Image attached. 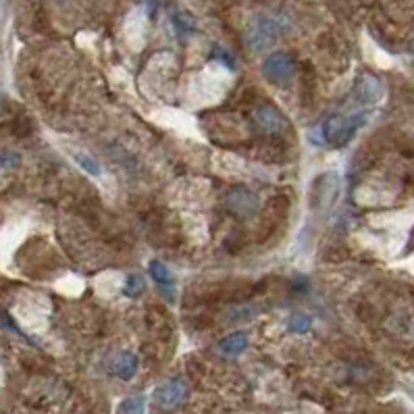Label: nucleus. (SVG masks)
I'll use <instances>...</instances> for the list:
<instances>
[{"label": "nucleus", "instance_id": "obj_1", "mask_svg": "<svg viewBox=\"0 0 414 414\" xmlns=\"http://www.w3.org/2000/svg\"><path fill=\"white\" fill-rule=\"evenodd\" d=\"M281 38V25L279 21H275L273 17L267 15H258L254 17L246 32H243V42L252 53H265L271 46L277 44V40Z\"/></svg>", "mask_w": 414, "mask_h": 414}, {"label": "nucleus", "instance_id": "obj_2", "mask_svg": "<svg viewBox=\"0 0 414 414\" xmlns=\"http://www.w3.org/2000/svg\"><path fill=\"white\" fill-rule=\"evenodd\" d=\"M362 125H364V113H358L352 117H342V115L329 117L321 127L323 140L333 146H346Z\"/></svg>", "mask_w": 414, "mask_h": 414}, {"label": "nucleus", "instance_id": "obj_3", "mask_svg": "<svg viewBox=\"0 0 414 414\" xmlns=\"http://www.w3.org/2000/svg\"><path fill=\"white\" fill-rule=\"evenodd\" d=\"M296 60L288 53H273L262 65V75L275 86H288L296 77Z\"/></svg>", "mask_w": 414, "mask_h": 414}, {"label": "nucleus", "instance_id": "obj_4", "mask_svg": "<svg viewBox=\"0 0 414 414\" xmlns=\"http://www.w3.org/2000/svg\"><path fill=\"white\" fill-rule=\"evenodd\" d=\"M227 208L237 215V217H252L256 215L260 202H258V196L254 192H250L248 187H236L227 194V200H225Z\"/></svg>", "mask_w": 414, "mask_h": 414}, {"label": "nucleus", "instance_id": "obj_5", "mask_svg": "<svg viewBox=\"0 0 414 414\" xmlns=\"http://www.w3.org/2000/svg\"><path fill=\"white\" fill-rule=\"evenodd\" d=\"M254 121L258 123V127H260L262 131H267V133H271V135H281V133H286L288 127H290V121L286 119V115H283L279 109L269 107V105L256 109Z\"/></svg>", "mask_w": 414, "mask_h": 414}, {"label": "nucleus", "instance_id": "obj_6", "mask_svg": "<svg viewBox=\"0 0 414 414\" xmlns=\"http://www.w3.org/2000/svg\"><path fill=\"white\" fill-rule=\"evenodd\" d=\"M185 394H187V385H185V381L183 379H171V381H167V383H163L159 389H156V394H154V400H156V404L161 406V408H165V410H169V408H175L181 404V400L185 398Z\"/></svg>", "mask_w": 414, "mask_h": 414}, {"label": "nucleus", "instance_id": "obj_7", "mask_svg": "<svg viewBox=\"0 0 414 414\" xmlns=\"http://www.w3.org/2000/svg\"><path fill=\"white\" fill-rule=\"evenodd\" d=\"M383 96V84L375 75H362L356 84V98L364 105H373Z\"/></svg>", "mask_w": 414, "mask_h": 414}, {"label": "nucleus", "instance_id": "obj_8", "mask_svg": "<svg viewBox=\"0 0 414 414\" xmlns=\"http://www.w3.org/2000/svg\"><path fill=\"white\" fill-rule=\"evenodd\" d=\"M111 370L121 379H131L138 370V358L131 352H119L111 360Z\"/></svg>", "mask_w": 414, "mask_h": 414}, {"label": "nucleus", "instance_id": "obj_9", "mask_svg": "<svg viewBox=\"0 0 414 414\" xmlns=\"http://www.w3.org/2000/svg\"><path fill=\"white\" fill-rule=\"evenodd\" d=\"M219 350H221V354L225 356H239L243 350H248V338H246V333L236 331V333L223 338L219 342Z\"/></svg>", "mask_w": 414, "mask_h": 414}, {"label": "nucleus", "instance_id": "obj_10", "mask_svg": "<svg viewBox=\"0 0 414 414\" xmlns=\"http://www.w3.org/2000/svg\"><path fill=\"white\" fill-rule=\"evenodd\" d=\"M146 410V398L144 396H129L119 404V414H144Z\"/></svg>", "mask_w": 414, "mask_h": 414}, {"label": "nucleus", "instance_id": "obj_11", "mask_svg": "<svg viewBox=\"0 0 414 414\" xmlns=\"http://www.w3.org/2000/svg\"><path fill=\"white\" fill-rule=\"evenodd\" d=\"M148 271H150L152 279H154L159 286H171V283H173V277H171L169 269H167L161 260H152V262L148 265Z\"/></svg>", "mask_w": 414, "mask_h": 414}, {"label": "nucleus", "instance_id": "obj_12", "mask_svg": "<svg viewBox=\"0 0 414 414\" xmlns=\"http://www.w3.org/2000/svg\"><path fill=\"white\" fill-rule=\"evenodd\" d=\"M75 161H77V165H79L81 169H86V173H90V175H94V178L102 175L100 165H98L92 156H88V154H75Z\"/></svg>", "mask_w": 414, "mask_h": 414}, {"label": "nucleus", "instance_id": "obj_13", "mask_svg": "<svg viewBox=\"0 0 414 414\" xmlns=\"http://www.w3.org/2000/svg\"><path fill=\"white\" fill-rule=\"evenodd\" d=\"M144 290H146V283L140 275H129L127 277V281H125V294L127 296H140Z\"/></svg>", "mask_w": 414, "mask_h": 414}, {"label": "nucleus", "instance_id": "obj_14", "mask_svg": "<svg viewBox=\"0 0 414 414\" xmlns=\"http://www.w3.org/2000/svg\"><path fill=\"white\" fill-rule=\"evenodd\" d=\"M310 323H312V319L308 314H304V312H296V314L290 316V329L294 333H304L310 327Z\"/></svg>", "mask_w": 414, "mask_h": 414}, {"label": "nucleus", "instance_id": "obj_15", "mask_svg": "<svg viewBox=\"0 0 414 414\" xmlns=\"http://www.w3.org/2000/svg\"><path fill=\"white\" fill-rule=\"evenodd\" d=\"M173 25H175V29H178L181 36L183 34H189L194 29V21H192V17L187 13H175L173 15Z\"/></svg>", "mask_w": 414, "mask_h": 414}, {"label": "nucleus", "instance_id": "obj_16", "mask_svg": "<svg viewBox=\"0 0 414 414\" xmlns=\"http://www.w3.org/2000/svg\"><path fill=\"white\" fill-rule=\"evenodd\" d=\"M19 163V154L15 152H0V169H13Z\"/></svg>", "mask_w": 414, "mask_h": 414}, {"label": "nucleus", "instance_id": "obj_17", "mask_svg": "<svg viewBox=\"0 0 414 414\" xmlns=\"http://www.w3.org/2000/svg\"><path fill=\"white\" fill-rule=\"evenodd\" d=\"M2 109H4V96L0 94V111H2Z\"/></svg>", "mask_w": 414, "mask_h": 414}]
</instances>
